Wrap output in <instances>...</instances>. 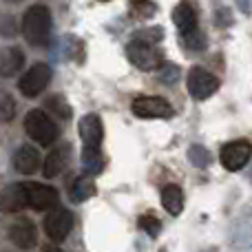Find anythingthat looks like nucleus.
I'll return each instance as SVG.
<instances>
[{"label": "nucleus", "mask_w": 252, "mask_h": 252, "mask_svg": "<svg viewBox=\"0 0 252 252\" xmlns=\"http://www.w3.org/2000/svg\"><path fill=\"white\" fill-rule=\"evenodd\" d=\"M22 33L25 40L33 47H44L51 38V11L44 4H33L27 9L22 18Z\"/></svg>", "instance_id": "1"}, {"label": "nucleus", "mask_w": 252, "mask_h": 252, "mask_svg": "<svg viewBox=\"0 0 252 252\" xmlns=\"http://www.w3.org/2000/svg\"><path fill=\"white\" fill-rule=\"evenodd\" d=\"M25 130L35 144H40V146H51V144L58 139V135H60L56 122H53L42 109H33L27 113Z\"/></svg>", "instance_id": "2"}, {"label": "nucleus", "mask_w": 252, "mask_h": 252, "mask_svg": "<svg viewBox=\"0 0 252 252\" xmlns=\"http://www.w3.org/2000/svg\"><path fill=\"white\" fill-rule=\"evenodd\" d=\"M126 58L130 64L142 71H153L161 64V51L144 38H135L126 44Z\"/></svg>", "instance_id": "3"}, {"label": "nucleus", "mask_w": 252, "mask_h": 252, "mask_svg": "<svg viewBox=\"0 0 252 252\" xmlns=\"http://www.w3.org/2000/svg\"><path fill=\"white\" fill-rule=\"evenodd\" d=\"M130 111L133 115L142 120H166V118H173L175 111L164 97L159 95H139L133 100L130 104Z\"/></svg>", "instance_id": "4"}, {"label": "nucleus", "mask_w": 252, "mask_h": 252, "mask_svg": "<svg viewBox=\"0 0 252 252\" xmlns=\"http://www.w3.org/2000/svg\"><path fill=\"white\" fill-rule=\"evenodd\" d=\"M49 82H51V66L38 62L18 80V89L25 97H38L40 93H44Z\"/></svg>", "instance_id": "5"}, {"label": "nucleus", "mask_w": 252, "mask_h": 252, "mask_svg": "<svg viewBox=\"0 0 252 252\" xmlns=\"http://www.w3.org/2000/svg\"><path fill=\"white\" fill-rule=\"evenodd\" d=\"M252 157V144L248 139H235V142H228L226 146L219 153V159H221V166L226 170H241Z\"/></svg>", "instance_id": "6"}, {"label": "nucleus", "mask_w": 252, "mask_h": 252, "mask_svg": "<svg viewBox=\"0 0 252 252\" xmlns=\"http://www.w3.org/2000/svg\"><path fill=\"white\" fill-rule=\"evenodd\" d=\"M73 230V213L66 208H53L44 217V232L51 241H64Z\"/></svg>", "instance_id": "7"}, {"label": "nucleus", "mask_w": 252, "mask_h": 252, "mask_svg": "<svg viewBox=\"0 0 252 252\" xmlns=\"http://www.w3.org/2000/svg\"><path fill=\"white\" fill-rule=\"evenodd\" d=\"M186 84H188V93H190L195 100H208L219 89V80L215 78L213 73H208L206 69H199V66L190 69Z\"/></svg>", "instance_id": "8"}, {"label": "nucleus", "mask_w": 252, "mask_h": 252, "mask_svg": "<svg viewBox=\"0 0 252 252\" xmlns=\"http://www.w3.org/2000/svg\"><path fill=\"white\" fill-rule=\"evenodd\" d=\"M25 190H27V206L33 210H53L58 206V190L53 186H44L40 182H31L25 184Z\"/></svg>", "instance_id": "9"}, {"label": "nucleus", "mask_w": 252, "mask_h": 252, "mask_svg": "<svg viewBox=\"0 0 252 252\" xmlns=\"http://www.w3.org/2000/svg\"><path fill=\"white\" fill-rule=\"evenodd\" d=\"M80 137H82V148L87 151H100L102 137H104V126L95 113H89L80 120Z\"/></svg>", "instance_id": "10"}, {"label": "nucleus", "mask_w": 252, "mask_h": 252, "mask_svg": "<svg viewBox=\"0 0 252 252\" xmlns=\"http://www.w3.org/2000/svg\"><path fill=\"white\" fill-rule=\"evenodd\" d=\"M9 239L22 250H31L38 241V232H35V226L29 221V219H18L9 226Z\"/></svg>", "instance_id": "11"}, {"label": "nucleus", "mask_w": 252, "mask_h": 252, "mask_svg": "<svg viewBox=\"0 0 252 252\" xmlns=\"http://www.w3.org/2000/svg\"><path fill=\"white\" fill-rule=\"evenodd\" d=\"M22 208H27L25 184H11L0 192V210L2 213H18Z\"/></svg>", "instance_id": "12"}, {"label": "nucleus", "mask_w": 252, "mask_h": 252, "mask_svg": "<svg viewBox=\"0 0 252 252\" xmlns=\"http://www.w3.org/2000/svg\"><path fill=\"white\" fill-rule=\"evenodd\" d=\"M173 22L177 25L182 35H188V33H192V31H197V11L190 0H182V2L173 9Z\"/></svg>", "instance_id": "13"}, {"label": "nucleus", "mask_w": 252, "mask_h": 252, "mask_svg": "<svg viewBox=\"0 0 252 252\" xmlns=\"http://www.w3.org/2000/svg\"><path fill=\"white\" fill-rule=\"evenodd\" d=\"M66 161H69V146L62 144V146H56L53 151H49L47 159H44V168L42 175L47 179H53L66 168Z\"/></svg>", "instance_id": "14"}, {"label": "nucleus", "mask_w": 252, "mask_h": 252, "mask_svg": "<svg viewBox=\"0 0 252 252\" xmlns=\"http://www.w3.org/2000/svg\"><path fill=\"white\" fill-rule=\"evenodd\" d=\"M13 164H16V168L22 175H33L40 168V153L31 144H25V146L18 148L16 157H13Z\"/></svg>", "instance_id": "15"}, {"label": "nucleus", "mask_w": 252, "mask_h": 252, "mask_svg": "<svg viewBox=\"0 0 252 252\" xmlns=\"http://www.w3.org/2000/svg\"><path fill=\"white\" fill-rule=\"evenodd\" d=\"M25 64V56H22L20 49L16 47H7L0 51V75L2 78H9V75L18 73Z\"/></svg>", "instance_id": "16"}, {"label": "nucleus", "mask_w": 252, "mask_h": 252, "mask_svg": "<svg viewBox=\"0 0 252 252\" xmlns=\"http://www.w3.org/2000/svg\"><path fill=\"white\" fill-rule=\"evenodd\" d=\"M161 204H164L166 213L168 215H179L184 210V192L179 186L168 184L161 188Z\"/></svg>", "instance_id": "17"}, {"label": "nucleus", "mask_w": 252, "mask_h": 252, "mask_svg": "<svg viewBox=\"0 0 252 252\" xmlns=\"http://www.w3.org/2000/svg\"><path fill=\"white\" fill-rule=\"evenodd\" d=\"M95 195V182L91 177H78L71 186V199L73 201H87Z\"/></svg>", "instance_id": "18"}, {"label": "nucleus", "mask_w": 252, "mask_h": 252, "mask_svg": "<svg viewBox=\"0 0 252 252\" xmlns=\"http://www.w3.org/2000/svg\"><path fill=\"white\" fill-rule=\"evenodd\" d=\"M47 109H49V113L58 115L60 120H71V106L66 104V100L62 95H51L49 97Z\"/></svg>", "instance_id": "19"}, {"label": "nucleus", "mask_w": 252, "mask_h": 252, "mask_svg": "<svg viewBox=\"0 0 252 252\" xmlns=\"http://www.w3.org/2000/svg\"><path fill=\"white\" fill-rule=\"evenodd\" d=\"M139 228H142L148 237H157L161 230V223L155 215H142V217H139Z\"/></svg>", "instance_id": "20"}, {"label": "nucleus", "mask_w": 252, "mask_h": 252, "mask_svg": "<svg viewBox=\"0 0 252 252\" xmlns=\"http://www.w3.org/2000/svg\"><path fill=\"white\" fill-rule=\"evenodd\" d=\"M13 113H16V104H13L11 97L2 95L0 97V122H9L13 120Z\"/></svg>", "instance_id": "21"}, {"label": "nucleus", "mask_w": 252, "mask_h": 252, "mask_svg": "<svg viewBox=\"0 0 252 252\" xmlns=\"http://www.w3.org/2000/svg\"><path fill=\"white\" fill-rule=\"evenodd\" d=\"M190 159L195 161L197 166H206L208 164V151L201 146H192L190 148Z\"/></svg>", "instance_id": "22"}, {"label": "nucleus", "mask_w": 252, "mask_h": 252, "mask_svg": "<svg viewBox=\"0 0 252 252\" xmlns=\"http://www.w3.org/2000/svg\"><path fill=\"white\" fill-rule=\"evenodd\" d=\"M42 252H62L60 248H56V246H44Z\"/></svg>", "instance_id": "23"}, {"label": "nucleus", "mask_w": 252, "mask_h": 252, "mask_svg": "<svg viewBox=\"0 0 252 252\" xmlns=\"http://www.w3.org/2000/svg\"><path fill=\"white\" fill-rule=\"evenodd\" d=\"M9 2H18V0H9Z\"/></svg>", "instance_id": "24"}]
</instances>
